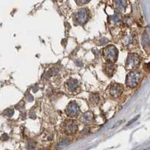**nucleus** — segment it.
I'll return each instance as SVG.
<instances>
[{"label":"nucleus","instance_id":"f257e3e1","mask_svg":"<svg viewBox=\"0 0 150 150\" xmlns=\"http://www.w3.org/2000/svg\"><path fill=\"white\" fill-rule=\"evenodd\" d=\"M104 54L106 59L109 62H113L116 60L118 56V51L114 46H109L106 47L104 50Z\"/></svg>","mask_w":150,"mask_h":150},{"label":"nucleus","instance_id":"f03ea898","mask_svg":"<svg viewBox=\"0 0 150 150\" xmlns=\"http://www.w3.org/2000/svg\"><path fill=\"white\" fill-rule=\"evenodd\" d=\"M140 74L137 72H130L127 76L126 84L131 88H134L138 84L140 81Z\"/></svg>","mask_w":150,"mask_h":150},{"label":"nucleus","instance_id":"7ed1b4c3","mask_svg":"<svg viewBox=\"0 0 150 150\" xmlns=\"http://www.w3.org/2000/svg\"><path fill=\"white\" fill-rule=\"evenodd\" d=\"M139 62H140V59L138 56L135 54H129L127 59L126 64L128 68H136L139 65Z\"/></svg>","mask_w":150,"mask_h":150},{"label":"nucleus","instance_id":"20e7f679","mask_svg":"<svg viewBox=\"0 0 150 150\" xmlns=\"http://www.w3.org/2000/svg\"><path fill=\"white\" fill-rule=\"evenodd\" d=\"M66 112L68 116H77L79 112V108L77 104L74 102H71L68 104L66 108Z\"/></svg>","mask_w":150,"mask_h":150},{"label":"nucleus","instance_id":"39448f33","mask_svg":"<svg viewBox=\"0 0 150 150\" xmlns=\"http://www.w3.org/2000/svg\"><path fill=\"white\" fill-rule=\"evenodd\" d=\"M76 19L77 22L81 24L85 23L88 20V13L86 9H81L76 14Z\"/></svg>","mask_w":150,"mask_h":150},{"label":"nucleus","instance_id":"423d86ee","mask_svg":"<svg viewBox=\"0 0 150 150\" xmlns=\"http://www.w3.org/2000/svg\"><path fill=\"white\" fill-rule=\"evenodd\" d=\"M110 95L113 97H119L122 92V87L117 83L112 84L110 89Z\"/></svg>","mask_w":150,"mask_h":150},{"label":"nucleus","instance_id":"0eeeda50","mask_svg":"<svg viewBox=\"0 0 150 150\" xmlns=\"http://www.w3.org/2000/svg\"><path fill=\"white\" fill-rule=\"evenodd\" d=\"M65 131L67 134H74L75 133V131H77V125L75 124L74 122L70 121L66 122V125L65 126Z\"/></svg>","mask_w":150,"mask_h":150},{"label":"nucleus","instance_id":"6e6552de","mask_svg":"<svg viewBox=\"0 0 150 150\" xmlns=\"http://www.w3.org/2000/svg\"><path fill=\"white\" fill-rule=\"evenodd\" d=\"M68 86L69 87V89H70L74 90V89H75L77 86H78V82H77L76 80H73V79H71V80H70L69 81H68Z\"/></svg>","mask_w":150,"mask_h":150},{"label":"nucleus","instance_id":"1a4fd4ad","mask_svg":"<svg viewBox=\"0 0 150 150\" xmlns=\"http://www.w3.org/2000/svg\"><path fill=\"white\" fill-rule=\"evenodd\" d=\"M92 117H93V116H92V113H91L90 112H86V113H85V114H84L83 120H85L86 122L90 121V120L92 119Z\"/></svg>","mask_w":150,"mask_h":150},{"label":"nucleus","instance_id":"9d476101","mask_svg":"<svg viewBox=\"0 0 150 150\" xmlns=\"http://www.w3.org/2000/svg\"><path fill=\"white\" fill-rule=\"evenodd\" d=\"M120 18H121V15H120L118 12H116L114 14V15L111 17V20H112V21H114V22H118V21L120 20Z\"/></svg>","mask_w":150,"mask_h":150},{"label":"nucleus","instance_id":"9b49d317","mask_svg":"<svg viewBox=\"0 0 150 150\" xmlns=\"http://www.w3.org/2000/svg\"><path fill=\"white\" fill-rule=\"evenodd\" d=\"M143 47H147L149 46V41L148 37L146 35H143Z\"/></svg>","mask_w":150,"mask_h":150},{"label":"nucleus","instance_id":"f8f14e48","mask_svg":"<svg viewBox=\"0 0 150 150\" xmlns=\"http://www.w3.org/2000/svg\"><path fill=\"white\" fill-rule=\"evenodd\" d=\"M116 4L117 8L122 9L123 8L125 7V4H126V2H124V1H118V2H116Z\"/></svg>","mask_w":150,"mask_h":150}]
</instances>
